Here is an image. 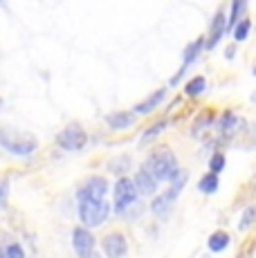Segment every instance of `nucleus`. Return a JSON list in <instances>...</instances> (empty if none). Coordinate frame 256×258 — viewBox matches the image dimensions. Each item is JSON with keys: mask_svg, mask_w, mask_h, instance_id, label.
Here are the masks:
<instances>
[{"mask_svg": "<svg viewBox=\"0 0 256 258\" xmlns=\"http://www.w3.org/2000/svg\"><path fill=\"white\" fill-rule=\"evenodd\" d=\"M0 146L7 148L12 155L27 157L38 148V142H36V137L29 135V133L16 131V128H3V131H0Z\"/></svg>", "mask_w": 256, "mask_h": 258, "instance_id": "nucleus-2", "label": "nucleus"}, {"mask_svg": "<svg viewBox=\"0 0 256 258\" xmlns=\"http://www.w3.org/2000/svg\"><path fill=\"white\" fill-rule=\"evenodd\" d=\"M106 123L112 128V131H126L135 123V115L128 110H119V112H112V115L106 117Z\"/></svg>", "mask_w": 256, "mask_h": 258, "instance_id": "nucleus-13", "label": "nucleus"}, {"mask_svg": "<svg viewBox=\"0 0 256 258\" xmlns=\"http://www.w3.org/2000/svg\"><path fill=\"white\" fill-rule=\"evenodd\" d=\"M0 258H7V256H5V249H3V247H0Z\"/></svg>", "mask_w": 256, "mask_h": 258, "instance_id": "nucleus-26", "label": "nucleus"}, {"mask_svg": "<svg viewBox=\"0 0 256 258\" xmlns=\"http://www.w3.org/2000/svg\"><path fill=\"white\" fill-rule=\"evenodd\" d=\"M108 193V182L103 177H90L77 188V202H101Z\"/></svg>", "mask_w": 256, "mask_h": 258, "instance_id": "nucleus-6", "label": "nucleus"}, {"mask_svg": "<svg viewBox=\"0 0 256 258\" xmlns=\"http://www.w3.org/2000/svg\"><path fill=\"white\" fill-rule=\"evenodd\" d=\"M236 123H238V119H236V115L231 110H225L223 115L218 117V131H220V135L223 137H231L236 133Z\"/></svg>", "mask_w": 256, "mask_h": 258, "instance_id": "nucleus-15", "label": "nucleus"}, {"mask_svg": "<svg viewBox=\"0 0 256 258\" xmlns=\"http://www.w3.org/2000/svg\"><path fill=\"white\" fill-rule=\"evenodd\" d=\"M137 205H140V196H137V188H135V184H133V180L119 177V180L115 182V200H112L115 211L119 213L121 218H126L128 211Z\"/></svg>", "mask_w": 256, "mask_h": 258, "instance_id": "nucleus-3", "label": "nucleus"}, {"mask_svg": "<svg viewBox=\"0 0 256 258\" xmlns=\"http://www.w3.org/2000/svg\"><path fill=\"white\" fill-rule=\"evenodd\" d=\"M249 29H252V21L249 18H243L234 29H231V36H234V43H240L249 36Z\"/></svg>", "mask_w": 256, "mask_h": 258, "instance_id": "nucleus-19", "label": "nucleus"}, {"mask_svg": "<svg viewBox=\"0 0 256 258\" xmlns=\"http://www.w3.org/2000/svg\"><path fill=\"white\" fill-rule=\"evenodd\" d=\"M56 144L63 151H81L88 144V135L79 123H68L61 133L56 135Z\"/></svg>", "mask_w": 256, "mask_h": 258, "instance_id": "nucleus-5", "label": "nucleus"}, {"mask_svg": "<svg viewBox=\"0 0 256 258\" xmlns=\"http://www.w3.org/2000/svg\"><path fill=\"white\" fill-rule=\"evenodd\" d=\"M252 99H254V101H256V97H252Z\"/></svg>", "mask_w": 256, "mask_h": 258, "instance_id": "nucleus-28", "label": "nucleus"}, {"mask_svg": "<svg viewBox=\"0 0 256 258\" xmlns=\"http://www.w3.org/2000/svg\"><path fill=\"white\" fill-rule=\"evenodd\" d=\"M231 238L227 231H216V234L209 236V240H207V247H209L211 254H220V251H225L229 247Z\"/></svg>", "mask_w": 256, "mask_h": 258, "instance_id": "nucleus-14", "label": "nucleus"}, {"mask_svg": "<svg viewBox=\"0 0 256 258\" xmlns=\"http://www.w3.org/2000/svg\"><path fill=\"white\" fill-rule=\"evenodd\" d=\"M7 191H9V182H7V180H0V207L5 205V198H7Z\"/></svg>", "mask_w": 256, "mask_h": 258, "instance_id": "nucleus-24", "label": "nucleus"}, {"mask_svg": "<svg viewBox=\"0 0 256 258\" xmlns=\"http://www.w3.org/2000/svg\"><path fill=\"white\" fill-rule=\"evenodd\" d=\"M5 256L7 258H25V251H23V247L18 245V242H12V245H7V249H5Z\"/></svg>", "mask_w": 256, "mask_h": 258, "instance_id": "nucleus-23", "label": "nucleus"}, {"mask_svg": "<svg viewBox=\"0 0 256 258\" xmlns=\"http://www.w3.org/2000/svg\"><path fill=\"white\" fill-rule=\"evenodd\" d=\"M72 247H75L79 258H92V254H95V236L86 227H75L72 229Z\"/></svg>", "mask_w": 256, "mask_h": 258, "instance_id": "nucleus-7", "label": "nucleus"}, {"mask_svg": "<svg viewBox=\"0 0 256 258\" xmlns=\"http://www.w3.org/2000/svg\"><path fill=\"white\" fill-rule=\"evenodd\" d=\"M203 49H205V38L203 36L196 38V41H191L189 45L184 47V52H182V68H180V70L186 72V68H189L191 63L200 56V52H203Z\"/></svg>", "mask_w": 256, "mask_h": 258, "instance_id": "nucleus-12", "label": "nucleus"}, {"mask_svg": "<svg viewBox=\"0 0 256 258\" xmlns=\"http://www.w3.org/2000/svg\"><path fill=\"white\" fill-rule=\"evenodd\" d=\"M218 175H214V173H207V175L200 177V182H198V191H203L207 193V196H211V193H216L218 191Z\"/></svg>", "mask_w": 256, "mask_h": 258, "instance_id": "nucleus-17", "label": "nucleus"}, {"mask_svg": "<svg viewBox=\"0 0 256 258\" xmlns=\"http://www.w3.org/2000/svg\"><path fill=\"white\" fill-rule=\"evenodd\" d=\"M0 103H3V99H0Z\"/></svg>", "mask_w": 256, "mask_h": 258, "instance_id": "nucleus-29", "label": "nucleus"}, {"mask_svg": "<svg viewBox=\"0 0 256 258\" xmlns=\"http://www.w3.org/2000/svg\"><path fill=\"white\" fill-rule=\"evenodd\" d=\"M223 168H225V155L223 153H214V155H211V162H209V171L214 173V175H218Z\"/></svg>", "mask_w": 256, "mask_h": 258, "instance_id": "nucleus-21", "label": "nucleus"}, {"mask_svg": "<svg viewBox=\"0 0 256 258\" xmlns=\"http://www.w3.org/2000/svg\"><path fill=\"white\" fill-rule=\"evenodd\" d=\"M245 9H247V3H243V0H236V3H231V14H229V18H227V29H234L236 25L243 21Z\"/></svg>", "mask_w": 256, "mask_h": 258, "instance_id": "nucleus-16", "label": "nucleus"}, {"mask_svg": "<svg viewBox=\"0 0 256 258\" xmlns=\"http://www.w3.org/2000/svg\"><path fill=\"white\" fill-rule=\"evenodd\" d=\"M225 32H227V14L225 12H218L214 16V23H211V29H209V38L205 41V47L207 49H214L218 45V41L225 36Z\"/></svg>", "mask_w": 256, "mask_h": 258, "instance_id": "nucleus-9", "label": "nucleus"}, {"mask_svg": "<svg viewBox=\"0 0 256 258\" xmlns=\"http://www.w3.org/2000/svg\"><path fill=\"white\" fill-rule=\"evenodd\" d=\"M101 249H103V256L106 258H124L128 251V242H126L124 234L112 231V234H108L101 240Z\"/></svg>", "mask_w": 256, "mask_h": 258, "instance_id": "nucleus-8", "label": "nucleus"}, {"mask_svg": "<svg viewBox=\"0 0 256 258\" xmlns=\"http://www.w3.org/2000/svg\"><path fill=\"white\" fill-rule=\"evenodd\" d=\"M164 128H166V121H157V123H153V126H151L149 131L142 133V140H144V142L153 140V137H155V135H160V133L164 131Z\"/></svg>", "mask_w": 256, "mask_h": 258, "instance_id": "nucleus-22", "label": "nucleus"}, {"mask_svg": "<svg viewBox=\"0 0 256 258\" xmlns=\"http://www.w3.org/2000/svg\"><path fill=\"white\" fill-rule=\"evenodd\" d=\"M133 184H135V188H137V196H144V198L153 196V193L157 191L155 177L151 175L146 168H140V171H137V175L133 177Z\"/></svg>", "mask_w": 256, "mask_h": 258, "instance_id": "nucleus-10", "label": "nucleus"}, {"mask_svg": "<svg viewBox=\"0 0 256 258\" xmlns=\"http://www.w3.org/2000/svg\"><path fill=\"white\" fill-rule=\"evenodd\" d=\"M164 97H166V90L164 88H160V90H155L153 94H151L146 101H142V103H137L135 108H133V115H149V112H153L157 106H160L162 101H164Z\"/></svg>", "mask_w": 256, "mask_h": 258, "instance_id": "nucleus-11", "label": "nucleus"}, {"mask_svg": "<svg viewBox=\"0 0 256 258\" xmlns=\"http://www.w3.org/2000/svg\"><path fill=\"white\" fill-rule=\"evenodd\" d=\"M234 52H236V47L231 45V47H227V49H225V56H227V58H234Z\"/></svg>", "mask_w": 256, "mask_h": 258, "instance_id": "nucleus-25", "label": "nucleus"}, {"mask_svg": "<svg viewBox=\"0 0 256 258\" xmlns=\"http://www.w3.org/2000/svg\"><path fill=\"white\" fill-rule=\"evenodd\" d=\"M205 88H207V79L198 74V77H194V79H191V81L184 86V92L189 94V97H198V94L205 92Z\"/></svg>", "mask_w": 256, "mask_h": 258, "instance_id": "nucleus-18", "label": "nucleus"}, {"mask_svg": "<svg viewBox=\"0 0 256 258\" xmlns=\"http://www.w3.org/2000/svg\"><path fill=\"white\" fill-rule=\"evenodd\" d=\"M142 168H146V171L155 177L157 184H160V182H171L180 173L178 160H175V155L171 153V148H157Z\"/></svg>", "mask_w": 256, "mask_h": 258, "instance_id": "nucleus-1", "label": "nucleus"}, {"mask_svg": "<svg viewBox=\"0 0 256 258\" xmlns=\"http://www.w3.org/2000/svg\"><path fill=\"white\" fill-rule=\"evenodd\" d=\"M79 207V220L83 222L86 229H92V227H99L106 222L108 213H110V205L106 200L101 202H77Z\"/></svg>", "mask_w": 256, "mask_h": 258, "instance_id": "nucleus-4", "label": "nucleus"}, {"mask_svg": "<svg viewBox=\"0 0 256 258\" xmlns=\"http://www.w3.org/2000/svg\"><path fill=\"white\" fill-rule=\"evenodd\" d=\"M252 72H254V77H256V66H254V70H252Z\"/></svg>", "mask_w": 256, "mask_h": 258, "instance_id": "nucleus-27", "label": "nucleus"}, {"mask_svg": "<svg viewBox=\"0 0 256 258\" xmlns=\"http://www.w3.org/2000/svg\"><path fill=\"white\" fill-rule=\"evenodd\" d=\"M254 222H256V207L252 205L243 211V218H240V222H238V231H247Z\"/></svg>", "mask_w": 256, "mask_h": 258, "instance_id": "nucleus-20", "label": "nucleus"}]
</instances>
